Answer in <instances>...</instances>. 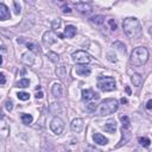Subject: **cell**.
I'll list each match as a JSON object with an SVG mask.
<instances>
[{"label": "cell", "mask_w": 152, "mask_h": 152, "mask_svg": "<svg viewBox=\"0 0 152 152\" xmlns=\"http://www.w3.org/2000/svg\"><path fill=\"white\" fill-rule=\"evenodd\" d=\"M122 28L126 36L129 39H139L142 34V28L140 25V21L134 17H128L122 23Z\"/></svg>", "instance_id": "obj_1"}, {"label": "cell", "mask_w": 152, "mask_h": 152, "mask_svg": "<svg viewBox=\"0 0 152 152\" xmlns=\"http://www.w3.org/2000/svg\"><path fill=\"white\" fill-rule=\"evenodd\" d=\"M148 61V50L145 46H137L131 53L129 62L134 66H142Z\"/></svg>", "instance_id": "obj_2"}, {"label": "cell", "mask_w": 152, "mask_h": 152, "mask_svg": "<svg viewBox=\"0 0 152 152\" xmlns=\"http://www.w3.org/2000/svg\"><path fill=\"white\" fill-rule=\"evenodd\" d=\"M119 108V102L115 99H104L100 107H99V114L100 115H109L116 112Z\"/></svg>", "instance_id": "obj_3"}, {"label": "cell", "mask_w": 152, "mask_h": 152, "mask_svg": "<svg viewBox=\"0 0 152 152\" xmlns=\"http://www.w3.org/2000/svg\"><path fill=\"white\" fill-rule=\"evenodd\" d=\"M97 87L102 91H112L115 89V81L109 76H101L97 78Z\"/></svg>", "instance_id": "obj_4"}, {"label": "cell", "mask_w": 152, "mask_h": 152, "mask_svg": "<svg viewBox=\"0 0 152 152\" xmlns=\"http://www.w3.org/2000/svg\"><path fill=\"white\" fill-rule=\"evenodd\" d=\"M71 57H72V61L77 64H88L90 62V56L86 51H82V50L75 51Z\"/></svg>", "instance_id": "obj_5"}, {"label": "cell", "mask_w": 152, "mask_h": 152, "mask_svg": "<svg viewBox=\"0 0 152 152\" xmlns=\"http://www.w3.org/2000/svg\"><path fill=\"white\" fill-rule=\"evenodd\" d=\"M50 128H51V131H52L55 134L59 135V134L63 132V129H64V121H63L61 118L55 116V118L51 120Z\"/></svg>", "instance_id": "obj_6"}, {"label": "cell", "mask_w": 152, "mask_h": 152, "mask_svg": "<svg viewBox=\"0 0 152 152\" xmlns=\"http://www.w3.org/2000/svg\"><path fill=\"white\" fill-rule=\"evenodd\" d=\"M43 42L46 45H52L57 42V34L53 31H48L43 34Z\"/></svg>", "instance_id": "obj_7"}, {"label": "cell", "mask_w": 152, "mask_h": 152, "mask_svg": "<svg viewBox=\"0 0 152 152\" xmlns=\"http://www.w3.org/2000/svg\"><path fill=\"white\" fill-rule=\"evenodd\" d=\"M83 126H84V124H83V120H82L81 118L74 119V120L71 121V124H70V128H71V131L75 132V133H80V132L83 129Z\"/></svg>", "instance_id": "obj_8"}, {"label": "cell", "mask_w": 152, "mask_h": 152, "mask_svg": "<svg viewBox=\"0 0 152 152\" xmlns=\"http://www.w3.org/2000/svg\"><path fill=\"white\" fill-rule=\"evenodd\" d=\"M51 93L55 97H61L63 96V93H64V88H63V84L62 83H53L52 88H51Z\"/></svg>", "instance_id": "obj_9"}, {"label": "cell", "mask_w": 152, "mask_h": 152, "mask_svg": "<svg viewBox=\"0 0 152 152\" xmlns=\"http://www.w3.org/2000/svg\"><path fill=\"white\" fill-rule=\"evenodd\" d=\"M76 10L82 14H89L91 12V6L86 2H78L76 4Z\"/></svg>", "instance_id": "obj_10"}, {"label": "cell", "mask_w": 152, "mask_h": 152, "mask_svg": "<svg viewBox=\"0 0 152 152\" xmlns=\"http://www.w3.org/2000/svg\"><path fill=\"white\" fill-rule=\"evenodd\" d=\"M82 99L86 100V101H89L91 99H99V95L93 91V89H84L82 90Z\"/></svg>", "instance_id": "obj_11"}, {"label": "cell", "mask_w": 152, "mask_h": 152, "mask_svg": "<svg viewBox=\"0 0 152 152\" xmlns=\"http://www.w3.org/2000/svg\"><path fill=\"white\" fill-rule=\"evenodd\" d=\"M21 61H23V63L26 64V65H32L33 62H34V55H33L31 51H27V52L23 53Z\"/></svg>", "instance_id": "obj_12"}, {"label": "cell", "mask_w": 152, "mask_h": 152, "mask_svg": "<svg viewBox=\"0 0 152 152\" xmlns=\"http://www.w3.org/2000/svg\"><path fill=\"white\" fill-rule=\"evenodd\" d=\"M90 72H91V70L89 66H86L83 64H80L76 66V74L80 76H89Z\"/></svg>", "instance_id": "obj_13"}, {"label": "cell", "mask_w": 152, "mask_h": 152, "mask_svg": "<svg viewBox=\"0 0 152 152\" xmlns=\"http://www.w3.org/2000/svg\"><path fill=\"white\" fill-rule=\"evenodd\" d=\"M10 17H11V14H10L8 7L5 4H0V19L4 21V20L10 19Z\"/></svg>", "instance_id": "obj_14"}, {"label": "cell", "mask_w": 152, "mask_h": 152, "mask_svg": "<svg viewBox=\"0 0 152 152\" xmlns=\"http://www.w3.org/2000/svg\"><path fill=\"white\" fill-rule=\"evenodd\" d=\"M76 32H77V30H76V27H75L74 25H66L65 28H64L63 36H64L65 38H72V37L76 34Z\"/></svg>", "instance_id": "obj_15"}, {"label": "cell", "mask_w": 152, "mask_h": 152, "mask_svg": "<svg viewBox=\"0 0 152 152\" xmlns=\"http://www.w3.org/2000/svg\"><path fill=\"white\" fill-rule=\"evenodd\" d=\"M93 140H94V142L97 144V145H106V144L108 142V139H107L104 135H102L101 133H94Z\"/></svg>", "instance_id": "obj_16"}, {"label": "cell", "mask_w": 152, "mask_h": 152, "mask_svg": "<svg viewBox=\"0 0 152 152\" xmlns=\"http://www.w3.org/2000/svg\"><path fill=\"white\" fill-rule=\"evenodd\" d=\"M103 128H104V131L108 132V133H114V132L116 131V122H115L114 120H108V121L106 122V125L103 126Z\"/></svg>", "instance_id": "obj_17"}, {"label": "cell", "mask_w": 152, "mask_h": 152, "mask_svg": "<svg viewBox=\"0 0 152 152\" xmlns=\"http://www.w3.org/2000/svg\"><path fill=\"white\" fill-rule=\"evenodd\" d=\"M131 82L133 83V86L140 87L141 83H142V76L139 75V74H137V72H134V74H132V76H131Z\"/></svg>", "instance_id": "obj_18"}, {"label": "cell", "mask_w": 152, "mask_h": 152, "mask_svg": "<svg viewBox=\"0 0 152 152\" xmlns=\"http://www.w3.org/2000/svg\"><path fill=\"white\" fill-rule=\"evenodd\" d=\"M8 131H10V127H8V125L6 124L5 118L2 116V118H1V124H0V133H1L2 137H6L7 133H8Z\"/></svg>", "instance_id": "obj_19"}, {"label": "cell", "mask_w": 152, "mask_h": 152, "mask_svg": "<svg viewBox=\"0 0 152 152\" xmlns=\"http://www.w3.org/2000/svg\"><path fill=\"white\" fill-rule=\"evenodd\" d=\"M20 119H21V122H23L24 125H30V124L33 121L32 115H31V114H26V113H23L21 116H20Z\"/></svg>", "instance_id": "obj_20"}, {"label": "cell", "mask_w": 152, "mask_h": 152, "mask_svg": "<svg viewBox=\"0 0 152 152\" xmlns=\"http://www.w3.org/2000/svg\"><path fill=\"white\" fill-rule=\"evenodd\" d=\"M56 74L59 78H64L66 76V68L65 65H59L57 69H56Z\"/></svg>", "instance_id": "obj_21"}, {"label": "cell", "mask_w": 152, "mask_h": 152, "mask_svg": "<svg viewBox=\"0 0 152 152\" xmlns=\"http://www.w3.org/2000/svg\"><path fill=\"white\" fill-rule=\"evenodd\" d=\"M90 20H91L94 24H96V25H102V24L104 23V17L101 15V14H97V15H94Z\"/></svg>", "instance_id": "obj_22"}, {"label": "cell", "mask_w": 152, "mask_h": 152, "mask_svg": "<svg viewBox=\"0 0 152 152\" xmlns=\"http://www.w3.org/2000/svg\"><path fill=\"white\" fill-rule=\"evenodd\" d=\"M46 56H48V58H49L51 62H53V63H57L58 59H59V56H58L56 52H52V51L46 52Z\"/></svg>", "instance_id": "obj_23"}, {"label": "cell", "mask_w": 152, "mask_h": 152, "mask_svg": "<svg viewBox=\"0 0 152 152\" xmlns=\"http://www.w3.org/2000/svg\"><path fill=\"white\" fill-rule=\"evenodd\" d=\"M28 86H30V81L27 78H21V80H19L17 82V87L18 88H26Z\"/></svg>", "instance_id": "obj_24"}, {"label": "cell", "mask_w": 152, "mask_h": 152, "mask_svg": "<svg viewBox=\"0 0 152 152\" xmlns=\"http://www.w3.org/2000/svg\"><path fill=\"white\" fill-rule=\"evenodd\" d=\"M113 48H115V49H118L121 53H125L126 52V49H125V45L122 44V43H120V42H115V43H113Z\"/></svg>", "instance_id": "obj_25"}, {"label": "cell", "mask_w": 152, "mask_h": 152, "mask_svg": "<svg viewBox=\"0 0 152 152\" xmlns=\"http://www.w3.org/2000/svg\"><path fill=\"white\" fill-rule=\"evenodd\" d=\"M138 141H139V144L140 145H142V146H145V147H147V146H150V144H151V140L148 139V138H146V137H140L139 139H138Z\"/></svg>", "instance_id": "obj_26"}, {"label": "cell", "mask_w": 152, "mask_h": 152, "mask_svg": "<svg viewBox=\"0 0 152 152\" xmlns=\"http://www.w3.org/2000/svg\"><path fill=\"white\" fill-rule=\"evenodd\" d=\"M17 96H18V99L21 100V101H26V100L30 99V94L26 93V91H20V93L17 94Z\"/></svg>", "instance_id": "obj_27"}, {"label": "cell", "mask_w": 152, "mask_h": 152, "mask_svg": "<svg viewBox=\"0 0 152 152\" xmlns=\"http://www.w3.org/2000/svg\"><path fill=\"white\" fill-rule=\"evenodd\" d=\"M121 119V122H122V127H125V128H129V119H128V116H121L120 118Z\"/></svg>", "instance_id": "obj_28"}, {"label": "cell", "mask_w": 152, "mask_h": 152, "mask_svg": "<svg viewBox=\"0 0 152 152\" xmlns=\"http://www.w3.org/2000/svg\"><path fill=\"white\" fill-rule=\"evenodd\" d=\"M26 45H27V48H28V50L30 51H34V52H37V51H39V49H38V46L36 45V44H33V43H26Z\"/></svg>", "instance_id": "obj_29"}, {"label": "cell", "mask_w": 152, "mask_h": 152, "mask_svg": "<svg viewBox=\"0 0 152 152\" xmlns=\"http://www.w3.org/2000/svg\"><path fill=\"white\" fill-rule=\"evenodd\" d=\"M59 25H61V19H55L53 21H52V28L53 30H57L58 27H59Z\"/></svg>", "instance_id": "obj_30"}, {"label": "cell", "mask_w": 152, "mask_h": 152, "mask_svg": "<svg viewBox=\"0 0 152 152\" xmlns=\"http://www.w3.org/2000/svg\"><path fill=\"white\" fill-rule=\"evenodd\" d=\"M5 107H6V109H7L8 112H11V110L13 109V102H12L11 100H7L6 103H5Z\"/></svg>", "instance_id": "obj_31"}, {"label": "cell", "mask_w": 152, "mask_h": 152, "mask_svg": "<svg viewBox=\"0 0 152 152\" xmlns=\"http://www.w3.org/2000/svg\"><path fill=\"white\" fill-rule=\"evenodd\" d=\"M96 108H97L96 103H93V102H91V103H89V104L87 106V109H88V110H90V112H94Z\"/></svg>", "instance_id": "obj_32"}, {"label": "cell", "mask_w": 152, "mask_h": 152, "mask_svg": "<svg viewBox=\"0 0 152 152\" xmlns=\"http://www.w3.org/2000/svg\"><path fill=\"white\" fill-rule=\"evenodd\" d=\"M108 23H109V25H110V28H112V30H115V28H116V23H115L113 19H109V21H108Z\"/></svg>", "instance_id": "obj_33"}, {"label": "cell", "mask_w": 152, "mask_h": 152, "mask_svg": "<svg viewBox=\"0 0 152 152\" xmlns=\"http://www.w3.org/2000/svg\"><path fill=\"white\" fill-rule=\"evenodd\" d=\"M13 5H14V8H15V10H14V11H15V13H17V14H19V13H20V6H18L17 1H14V2H13Z\"/></svg>", "instance_id": "obj_34"}, {"label": "cell", "mask_w": 152, "mask_h": 152, "mask_svg": "<svg viewBox=\"0 0 152 152\" xmlns=\"http://www.w3.org/2000/svg\"><path fill=\"white\" fill-rule=\"evenodd\" d=\"M0 77H1V86H5V83H6L5 74H4V72H1V74H0Z\"/></svg>", "instance_id": "obj_35"}, {"label": "cell", "mask_w": 152, "mask_h": 152, "mask_svg": "<svg viewBox=\"0 0 152 152\" xmlns=\"http://www.w3.org/2000/svg\"><path fill=\"white\" fill-rule=\"evenodd\" d=\"M63 12H64V13H70L71 10H70L69 6H63Z\"/></svg>", "instance_id": "obj_36"}, {"label": "cell", "mask_w": 152, "mask_h": 152, "mask_svg": "<svg viewBox=\"0 0 152 152\" xmlns=\"http://www.w3.org/2000/svg\"><path fill=\"white\" fill-rule=\"evenodd\" d=\"M146 108H147V109H152V100H148V101H147Z\"/></svg>", "instance_id": "obj_37"}, {"label": "cell", "mask_w": 152, "mask_h": 152, "mask_svg": "<svg viewBox=\"0 0 152 152\" xmlns=\"http://www.w3.org/2000/svg\"><path fill=\"white\" fill-rule=\"evenodd\" d=\"M43 95H44V94H43L42 91H39V93H37V94H36V99H42V97H43Z\"/></svg>", "instance_id": "obj_38"}, {"label": "cell", "mask_w": 152, "mask_h": 152, "mask_svg": "<svg viewBox=\"0 0 152 152\" xmlns=\"http://www.w3.org/2000/svg\"><path fill=\"white\" fill-rule=\"evenodd\" d=\"M121 102H122V103H127V99H124V97H122V99H121Z\"/></svg>", "instance_id": "obj_39"}, {"label": "cell", "mask_w": 152, "mask_h": 152, "mask_svg": "<svg viewBox=\"0 0 152 152\" xmlns=\"http://www.w3.org/2000/svg\"><path fill=\"white\" fill-rule=\"evenodd\" d=\"M148 33H150L151 37H152V26H150V28H148Z\"/></svg>", "instance_id": "obj_40"}, {"label": "cell", "mask_w": 152, "mask_h": 152, "mask_svg": "<svg viewBox=\"0 0 152 152\" xmlns=\"http://www.w3.org/2000/svg\"><path fill=\"white\" fill-rule=\"evenodd\" d=\"M27 2H30V4H32V5H34V0H26Z\"/></svg>", "instance_id": "obj_41"}]
</instances>
